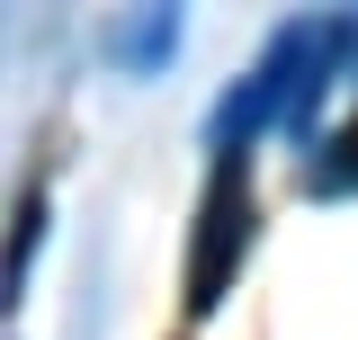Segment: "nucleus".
<instances>
[{
	"mask_svg": "<svg viewBox=\"0 0 358 340\" xmlns=\"http://www.w3.org/2000/svg\"><path fill=\"white\" fill-rule=\"evenodd\" d=\"M251 233H260V206H251V170L215 162L206 170V197H197V251H188V313L206 323L233 296V269L251 260Z\"/></svg>",
	"mask_w": 358,
	"mask_h": 340,
	"instance_id": "nucleus-1",
	"label": "nucleus"
},
{
	"mask_svg": "<svg viewBox=\"0 0 358 340\" xmlns=\"http://www.w3.org/2000/svg\"><path fill=\"white\" fill-rule=\"evenodd\" d=\"M171 45H179V9H134L126 27L108 36V54H117L126 72H152V63H162Z\"/></svg>",
	"mask_w": 358,
	"mask_h": 340,
	"instance_id": "nucleus-2",
	"label": "nucleus"
},
{
	"mask_svg": "<svg viewBox=\"0 0 358 340\" xmlns=\"http://www.w3.org/2000/svg\"><path fill=\"white\" fill-rule=\"evenodd\" d=\"M305 197H358V117L322 134V153L305 162Z\"/></svg>",
	"mask_w": 358,
	"mask_h": 340,
	"instance_id": "nucleus-3",
	"label": "nucleus"
},
{
	"mask_svg": "<svg viewBox=\"0 0 358 340\" xmlns=\"http://www.w3.org/2000/svg\"><path fill=\"white\" fill-rule=\"evenodd\" d=\"M36 242H45V197H27L18 224H9V296L27 287V251H36Z\"/></svg>",
	"mask_w": 358,
	"mask_h": 340,
	"instance_id": "nucleus-4",
	"label": "nucleus"
}]
</instances>
